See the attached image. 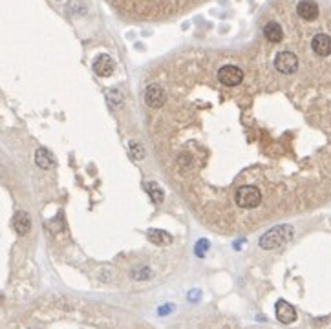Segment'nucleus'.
<instances>
[{"mask_svg": "<svg viewBox=\"0 0 331 329\" xmlns=\"http://www.w3.org/2000/svg\"><path fill=\"white\" fill-rule=\"evenodd\" d=\"M264 37H265V41L271 42V44H278V42H282V38H284V28H282L277 21H269L267 24L264 26Z\"/></svg>", "mask_w": 331, "mask_h": 329, "instance_id": "9", "label": "nucleus"}, {"mask_svg": "<svg viewBox=\"0 0 331 329\" xmlns=\"http://www.w3.org/2000/svg\"><path fill=\"white\" fill-rule=\"evenodd\" d=\"M108 101L112 103V106L113 108H118V106H121V97H119V93H118V90H112L110 92V95H108Z\"/></svg>", "mask_w": 331, "mask_h": 329, "instance_id": "16", "label": "nucleus"}, {"mask_svg": "<svg viewBox=\"0 0 331 329\" xmlns=\"http://www.w3.org/2000/svg\"><path fill=\"white\" fill-rule=\"evenodd\" d=\"M295 230L291 225H277L272 227L269 233H265L260 240L262 249H277V247L284 245L285 242H289L293 238Z\"/></svg>", "mask_w": 331, "mask_h": 329, "instance_id": "2", "label": "nucleus"}, {"mask_svg": "<svg viewBox=\"0 0 331 329\" xmlns=\"http://www.w3.org/2000/svg\"><path fill=\"white\" fill-rule=\"evenodd\" d=\"M145 188L150 192V198H152V201H154V203H161V201H163L165 192L158 183H154V181H152V183H145Z\"/></svg>", "mask_w": 331, "mask_h": 329, "instance_id": "14", "label": "nucleus"}, {"mask_svg": "<svg viewBox=\"0 0 331 329\" xmlns=\"http://www.w3.org/2000/svg\"><path fill=\"white\" fill-rule=\"evenodd\" d=\"M148 275H150V273H148V269H147V267H145V269H143V271H141V273L134 271V278H138V280L148 278Z\"/></svg>", "mask_w": 331, "mask_h": 329, "instance_id": "18", "label": "nucleus"}, {"mask_svg": "<svg viewBox=\"0 0 331 329\" xmlns=\"http://www.w3.org/2000/svg\"><path fill=\"white\" fill-rule=\"evenodd\" d=\"M216 79H218V83L222 84V86L236 88L243 83L245 73H243L242 68L236 66V64H223V66H220L218 71H216Z\"/></svg>", "mask_w": 331, "mask_h": 329, "instance_id": "4", "label": "nucleus"}, {"mask_svg": "<svg viewBox=\"0 0 331 329\" xmlns=\"http://www.w3.org/2000/svg\"><path fill=\"white\" fill-rule=\"evenodd\" d=\"M277 318L282 324H293L297 320V311L295 307L285 300H278L277 302Z\"/></svg>", "mask_w": 331, "mask_h": 329, "instance_id": "8", "label": "nucleus"}, {"mask_svg": "<svg viewBox=\"0 0 331 329\" xmlns=\"http://www.w3.org/2000/svg\"><path fill=\"white\" fill-rule=\"evenodd\" d=\"M272 66L280 75H295L300 68V59L295 51L291 50H282L275 53L272 59Z\"/></svg>", "mask_w": 331, "mask_h": 329, "instance_id": "3", "label": "nucleus"}, {"mask_svg": "<svg viewBox=\"0 0 331 329\" xmlns=\"http://www.w3.org/2000/svg\"><path fill=\"white\" fill-rule=\"evenodd\" d=\"M132 156H134L135 159H143L145 158V150H143V145L141 143H132Z\"/></svg>", "mask_w": 331, "mask_h": 329, "instance_id": "15", "label": "nucleus"}, {"mask_svg": "<svg viewBox=\"0 0 331 329\" xmlns=\"http://www.w3.org/2000/svg\"><path fill=\"white\" fill-rule=\"evenodd\" d=\"M207 247H209V242H207V240H201V242L196 245L198 256H203V254H205V249H207Z\"/></svg>", "mask_w": 331, "mask_h": 329, "instance_id": "17", "label": "nucleus"}, {"mask_svg": "<svg viewBox=\"0 0 331 329\" xmlns=\"http://www.w3.org/2000/svg\"><path fill=\"white\" fill-rule=\"evenodd\" d=\"M311 51L319 57H331V35L315 33L311 37Z\"/></svg>", "mask_w": 331, "mask_h": 329, "instance_id": "6", "label": "nucleus"}, {"mask_svg": "<svg viewBox=\"0 0 331 329\" xmlns=\"http://www.w3.org/2000/svg\"><path fill=\"white\" fill-rule=\"evenodd\" d=\"M148 238H150L152 243H158V245H167V243L172 242L170 234L165 233V230H158V229L148 230Z\"/></svg>", "mask_w": 331, "mask_h": 329, "instance_id": "13", "label": "nucleus"}, {"mask_svg": "<svg viewBox=\"0 0 331 329\" xmlns=\"http://www.w3.org/2000/svg\"><path fill=\"white\" fill-rule=\"evenodd\" d=\"M13 227H15L17 234H21V236H24V234L30 233L31 220H30V216H28V212H24V210H18V212L15 214V218H13Z\"/></svg>", "mask_w": 331, "mask_h": 329, "instance_id": "11", "label": "nucleus"}, {"mask_svg": "<svg viewBox=\"0 0 331 329\" xmlns=\"http://www.w3.org/2000/svg\"><path fill=\"white\" fill-rule=\"evenodd\" d=\"M319 4L315 0H300L297 4V15L304 22H313L319 17Z\"/></svg>", "mask_w": 331, "mask_h": 329, "instance_id": "7", "label": "nucleus"}, {"mask_svg": "<svg viewBox=\"0 0 331 329\" xmlns=\"http://www.w3.org/2000/svg\"><path fill=\"white\" fill-rule=\"evenodd\" d=\"M327 322H329V318H317V320L313 322L315 325H317V327H320V325H324V324H327Z\"/></svg>", "mask_w": 331, "mask_h": 329, "instance_id": "19", "label": "nucleus"}, {"mask_svg": "<svg viewBox=\"0 0 331 329\" xmlns=\"http://www.w3.org/2000/svg\"><path fill=\"white\" fill-rule=\"evenodd\" d=\"M93 71L101 77H108L113 71V61L108 55H99V57L93 61Z\"/></svg>", "mask_w": 331, "mask_h": 329, "instance_id": "10", "label": "nucleus"}, {"mask_svg": "<svg viewBox=\"0 0 331 329\" xmlns=\"http://www.w3.org/2000/svg\"><path fill=\"white\" fill-rule=\"evenodd\" d=\"M35 163H37L41 168L48 170V168H51L55 165V158L46 150V148H38V150L35 152Z\"/></svg>", "mask_w": 331, "mask_h": 329, "instance_id": "12", "label": "nucleus"}, {"mask_svg": "<svg viewBox=\"0 0 331 329\" xmlns=\"http://www.w3.org/2000/svg\"><path fill=\"white\" fill-rule=\"evenodd\" d=\"M145 104L152 110H160L165 104V88L154 83L145 90Z\"/></svg>", "mask_w": 331, "mask_h": 329, "instance_id": "5", "label": "nucleus"}, {"mask_svg": "<svg viewBox=\"0 0 331 329\" xmlns=\"http://www.w3.org/2000/svg\"><path fill=\"white\" fill-rule=\"evenodd\" d=\"M231 201L235 203L236 208H242V210H255V208H262L264 198H262V192L256 187L245 185V187H240L238 190L232 194Z\"/></svg>", "mask_w": 331, "mask_h": 329, "instance_id": "1", "label": "nucleus"}]
</instances>
